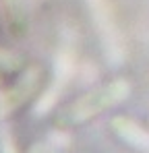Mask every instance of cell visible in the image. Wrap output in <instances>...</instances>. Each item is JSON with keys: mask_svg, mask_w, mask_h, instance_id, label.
<instances>
[{"mask_svg": "<svg viewBox=\"0 0 149 153\" xmlns=\"http://www.w3.org/2000/svg\"><path fill=\"white\" fill-rule=\"evenodd\" d=\"M130 91V85L124 81V79H118L110 85H104L95 91H89L87 95H83L81 100H77L74 103H71L58 118V124L66 126V124H79V122H85L87 118L95 116L99 112L108 110L110 105L114 103H120L128 95Z\"/></svg>", "mask_w": 149, "mask_h": 153, "instance_id": "obj_1", "label": "cell"}, {"mask_svg": "<svg viewBox=\"0 0 149 153\" xmlns=\"http://www.w3.org/2000/svg\"><path fill=\"white\" fill-rule=\"evenodd\" d=\"M42 79V68L39 66H29L25 73L13 87L0 91V118L8 116L10 112H15L21 103L27 102V97L33 95V91L37 89V83Z\"/></svg>", "mask_w": 149, "mask_h": 153, "instance_id": "obj_2", "label": "cell"}, {"mask_svg": "<svg viewBox=\"0 0 149 153\" xmlns=\"http://www.w3.org/2000/svg\"><path fill=\"white\" fill-rule=\"evenodd\" d=\"M73 56L69 54V52H62V54H58V58H56V73H54V81L50 83V87L46 89V93L37 100V103L33 105V112H35V116H42V114H46L48 110L54 108V103L56 100L60 97V93H62V89H64V85L69 83V79L73 75Z\"/></svg>", "mask_w": 149, "mask_h": 153, "instance_id": "obj_3", "label": "cell"}, {"mask_svg": "<svg viewBox=\"0 0 149 153\" xmlns=\"http://www.w3.org/2000/svg\"><path fill=\"white\" fill-rule=\"evenodd\" d=\"M91 2V8H93V19L98 21V29L99 35H101V42L108 50V56L114 58V60H120L122 58V48L118 44V33L112 25V17L108 15V4L106 0H89Z\"/></svg>", "mask_w": 149, "mask_h": 153, "instance_id": "obj_4", "label": "cell"}, {"mask_svg": "<svg viewBox=\"0 0 149 153\" xmlns=\"http://www.w3.org/2000/svg\"><path fill=\"white\" fill-rule=\"evenodd\" d=\"M112 126L116 130V134H118L122 141H126L130 147L143 149V151L149 153V132L143 130L137 122H133V120H128V118H124V116H118V118L112 120Z\"/></svg>", "mask_w": 149, "mask_h": 153, "instance_id": "obj_5", "label": "cell"}, {"mask_svg": "<svg viewBox=\"0 0 149 153\" xmlns=\"http://www.w3.org/2000/svg\"><path fill=\"white\" fill-rule=\"evenodd\" d=\"M21 66V56L13 52L0 50V71H15Z\"/></svg>", "mask_w": 149, "mask_h": 153, "instance_id": "obj_6", "label": "cell"}, {"mask_svg": "<svg viewBox=\"0 0 149 153\" xmlns=\"http://www.w3.org/2000/svg\"><path fill=\"white\" fill-rule=\"evenodd\" d=\"M0 153H19L15 143H13V137H10L8 128L0 130Z\"/></svg>", "mask_w": 149, "mask_h": 153, "instance_id": "obj_7", "label": "cell"}, {"mask_svg": "<svg viewBox=\"0 0 149 153\" xmlns=\"http://www.w3.org/2000/svg\"><path fill=\"white\" fill-rule=\"evenodd\" d=\"M6 2V6H8V13L17 19V21H21V17H23V0H4Z\"/></svg>", "mask_w": 149, "mask_h": 153, "instance_id": "obj_8", "label": "cell"}]
</instances>
